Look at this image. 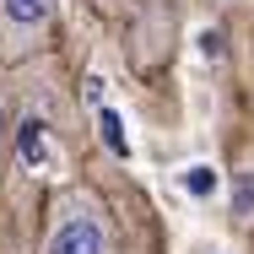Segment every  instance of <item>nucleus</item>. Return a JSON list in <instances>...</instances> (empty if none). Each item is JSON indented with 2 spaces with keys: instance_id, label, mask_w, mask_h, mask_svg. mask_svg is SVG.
I'll use <instances>...</instances> for the list:
<instances>
[{
  "instance_id": "4",
  "label": "nucleus",
  "mask_w": 254,
  "mask_h": 254,
  "mask_svg": "<svg viewBox=\"0 0 254 254\" xmlns=\"http://www.w3.org/2000/svg\"><path fill=\"white\" fill-rule=\"evenodd\" d=\"M233 216H238V227L254 222V173H238V205H233Z\"/></svg>"
},
{
  "instance_id": "9",
  "label": "nucleus",
  "mask_w": 254,
  "mask_h": 254,
  "mask_svg": "<svg viewBox=\"0 0 254 254\" xmlns=\"http://www.w3.org/2000/svg\"><path fill=\"white\" fill-rule=\"evenodd\" d=\"M233 5H238V0H233Z\"/></svg>"
},
{
  "instance_id": "8",
  "label": "nucleus",
  "mask_w": 254,
  "mask_h": 254,
  "mask_svg": "<svg viewBox=\"0 0 254 254\" xmlns=\"http://www.w3.org/2000/svg\"><path fill=\"white\" fill-rule=\"evenodd\" d=\"M11 141V119H5V103H0V146Z\"/></svg>"
},
{
  "instance_id": "7",
  "label": "nucleus",
  "mask_w": 254,
  "mask_h": 254,
  "mask_svg": "<svg viewBox=\"0 0 254 254\" xmlns=\"http://www.w3.org/2000/svg\"><path fill=\"white\" fill-rule=\"evenodd\" d=\"M92 5H98V11H130L135 0H92Z\"/></svg>"
},
{
  "instance_id": "5",
  "label": "nucleus",
  "mask_w": 254,
  "mask_h": 254,
  "mask_svg": "<svg viewBox=\"0 0 254 254\" xmlns=\"http://www.w3.org/2000/svg\"><path fill=\"white\" fill-rule=\"evenodd\" d=\"M98 125H103V141H108L119 157L130 152V141H125V130H119V114H114V108H98Z\"/></svg>"
},
{
  "instance_id": "3",
  "label": "nucleus",
  "mask_w": 254,
  "mask_h": 254,
  "mask_svg": "<svg viewBox=\"0 0 254 254\" xmlns=\"http://www.w3.org/2000/svg\"><path fill=\"white\" fill-rule=\"evenodd\" d=\"M11 141H16L22 168H33V173H44V168H49V125H44L38 114L16 119V125H11Z\"/></svg>"
},
{
  "instance_id": "2",
  "label": "nucleus",
  "mask_w": 254,
  "mask_h": 254,
  "mask_svg": "<svg viewBox=\"0 0 254 254\" xmlns=\"http://www.w3.org/2000/svg\"><path fill=\"white\" fill-rule=\"evenodd\" d=\"M54 27V0H0V44L11 54H27Z\"/></svg>"
},
{
  "instance_id": "6",
  "label": "nucleus",
  "mask_w": 254,
  "mask_h": 254,
  "mask_svg": "<svg viewBox=\"0 0 254 254\" xmlns=\"http://www.w3.org/2000/svg\"><path fill=\"white\" fill-rule=\"evenodd\" d=\"M184 184H190V195H211V190H216V173H211V168H190Z\"/></svg>"
},
{
  "instance_id": "1",
  "label": "nucleus",
  "mask_w": 254,
  "mask_h": 254,
  "mask_svg": "<svg viewBox=\"0 0 254 254\" xmlns=\"http://www.w3.org/2000/svg\"><path fill=\"white\" fill-rule=\"evenodd\" d=\"M44 254H114V233H108L103 205L92 195H60L49 211Z\"/></svg>"
}]
</instances>
